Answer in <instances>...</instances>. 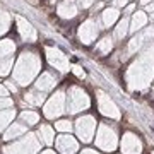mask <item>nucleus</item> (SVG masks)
I'll use <instances>...</instances> for the list:
<instances>
[{"mask_svg": "<svg viewBox=\"0 0 154 154\" xmlns=\"http://www.w3.org/2000/svg\"><path fill=\"white\" fill-rule=\"evenodd\" d=\"M39 67H41V62H39L38 55L36 53H31V51H24L17 62V67L14 70V77H16L19 84H29L33 81V77L38 74Z\"/></svg>", "mask_w": 154, "mask_h": 154, "instance_id": "1", "label": "nucleus"}, {"mask_svg": "<svg viewBox=\"0 0 154 154\" xmlns=\"http://www.w3.org/2000/svg\"><path fill=\"white\" fill-rule=\"evenodd\" d=\"M46 57H48V62L55 67V69H58V70H62V72L69 70V60H67V57L62 53L60 50L46 48Z\"/></svg>", "mask_w": 154, "mask_h": 154, "instance_id": "2", "label": "nucleus"}, {"mask_svg": "<svg viewBox=\"0 0 154 154\" xmlns=\"http://www.w3.org/2000/svg\"><path fill=\"white\" fill-rule=\"evenodd\" d=\"M17 31H19V34L22 36L24 41L33 43L34 39H36V31H34V28L26 19H22V17H17Z\"/></svg>", "mask_w": 154, "mask_h": 154, "instance_id": "3", "label": "nucleus"}, {"mask_svg": "<svg viewBox=\"0 0 154 154\" xmlns=\"http://www.w3.org/2000/svg\"><path fill=\"white\" fill-rule=\"evenodd\" d=\"M96 34H98V29H96V24H94L93 21L84 22L82 26H81V29H79V38H81V41H82L84 45L91 43V41L96 38Z\"/></svg>", "mask_w": 154, "mask_h": 154, "instance_id": "4", "label": "nucleus"}, {"mask_svg": "<svg viewBox=\"0 0 154 154\" xmlns=\"http://www.w3.org/2000/svg\"><path fill=\"white\" fill-rule=\"evenodd\" d=\"M62 105H63V94L62 93H57L53 98L50 99V103L46 105V108H45V113H46V116H50V118H53V116H58L62 113Z\"/></svg>", "mask_w": 154, "mask_h": 154, "instance_id": "5", "label": "nucleus"}, {"mask_svg": "<svg viewBox=\"0 0 154 154\" xmlns=\"http://www.w3.org/2000/svg\"><path fill=\"white\" fill-rule=\"evenodd\" d=\"M58 16L63 19H72L77 16V7L74 4V0H65L63 4H60L58 7Z\"/></svg>", "mask_w": 154, "mask_h": 154, "instance_id": "6", "label": "nucleus"}, {"mask_svg": "<svg viewBox=\"0 0 154 154\" xmlns=\"http://www.w3.org/2000/svg\"><path fill=\"white\" fill-rule=\"evenodd\" d=\"M55 84H57V77L53 75L51 72H45V74H41V77L38 79L36 88L41 89V91H48V89H51Z\"/></svg>", "mask_w": 154, "mask_h": 154, "instance_id": "7", "label": "nucleus"}, {"mask_svg": "<svg viewBox=\"0 0 154 154\" xmlns=\"http://www.w3.org/2000/svg\"><path fill=\"white\" fill-rule=\"evenodd\" d=\"M57 146H58V151H62V152H74V151H77L75 140L72 137H65V135L57 140Z\"/></svg>", "mask_w": 154, "mask_h": 154, "instance_id": "8", "label": "nucleus"}, {"mask_svg": "<svg viewBox=\"0 0 154 154\" xmlns=\"http://www.w3.org/2000/svg\"><path fill=\"white\" fill-rule=\"evenodd\" d=\"M14 50H16V45H14L12 39H2L0 41V58L14 53Z\"/></svg>", "mask_w": 154, "mask_h": 154, "instance_id": "9", "label": "nucleus"}, {"mask_svg": "<svg viewBox=\"0 0 154 154\" xmlns=\"http://www.w3.org/2000/svg\"><path fill=\"white\" fill-rule=\"evenodd\" d=\"M101 17H103V24L106 28H110L111 24L116 21V17H118V11L116 9H106V11H103Z\"/></svg>", "mask_w": 154, "mask_h": 154, "instance_id": "10", "label": "nucleus"}, {"mask_svg": "<svg viewBox=\"0 0 154 154\" xmlns=\"http://www.w3.org/2000/svg\"><path fill=\"white\" fill-rule=\"evenodd\" d=\"M24 99L28 103H31V105H41L45 101V96H43V93H34V91H31V93H26Z\"/></svg>", "mask_w": 154, "mask_h": 154, "instance_id": "11", "label": "nucleus"}, {"mask_svg": "<svg viewBox=\"0 0 154 154\" xmlns=\"http://www.w3.org/2000/svg\"><path fill=\"white\" fill-rule=\"evenodd\" d=\"M146 21H147V17L144 16V12H137V14L134 16V19H132V31L140 29L144 24H146Z\"/></svg>", "mask_w": 154, "mask_h": 154, "instance_id": "12", "label": "nucleus"}, {"mask_svg": "<svg viewBox=\"0 0 154 154\" xmlns=\"http://www.w3.org/2000/svg\"><path fill=\"white\" fill-rule=\"evenodd\" d=\"M127 28H128V22H127V19H123V21L118 22V26H116V31H115L116 38H118V39H123V38H125Z\"/></svg>", "mask_w": 154, "mask_h": 154, "instance_id": "13", "label": "nucleus"}, {"mask_svg": "<svg viewBox=\"0 0 154 154\" xmlns=\"http://www.w3.org/2000/svg\"><path fill=\"white\" fill-rule=\"evenodd\" d=\"M9 22H11V19H9V14L4 11H0V34H4L9 29Z\"/></svg>", "mask_w": 154, "mask_h": 154, "instance_id": "14", "label": "nucleus"}, {"mask_svg": "<svg viewBox=\"0 0 154 154\" xmlns=\"http://www.w3.org/2000/svg\"><path fill=\"white\" fill-rule=\"evenodd\" d=\"M21 118L24 122H28V125H34L38 122V113H34V111H24L21 115Z\"/></svg>", "mask_w": 154, "mask_h": 154, "instance_id": "15", "label": "nucleus"}, {"mask_svg": "<svg viewBox=\"0 0 154 154\" xmlns=\"http://www.w3.org/2000/svg\"><path fill=\"white\" fill-rule=\"evenodd\" d=\"M39 135L43 137V142L45 144H50L51 140H53V132H51V128H50V127H41Z\"/></svg>", "mask_w": 154, "mask_h": 154, "instance_id": "16", "label": "nucleus"}, {"mask_svg": "<svg viewBox=\"0 0 154 154\" xmlns=\"http://www.w3.org/2000/svg\"><path fill=\"white\" fill-rule=\"evenodd\" d=\"M14 65V60L12 58H7V60L0 62V75H7L11 72V67Z\"/></svg>", "mask_w": 154, "mask_h": 154, "instance_id": "17", "label": "nucleus"}, {"mask_svg": "<svg viewBox=\"0 0 154 154\" xmlns=\"http://www.w3.org/2000/svg\"><path fill=\"white\" fill-rule=\"evenodd\" d=\"M24 130H26V128L22 125H14V127H11V130L5 134V139H14V137H17L19 134H22Z\"/></svg>", "mask_w": 154, "mask_h": 154, "instance_id": "18", "label": "nucleus"}, {"mask_svg": "<svg viewBox=\"0 0 154 154\" xmlns=\"http://www.w3.org/2000/svg\"><path fill=\"white\" fill-rule=\"evenodd\" d=\"M98 50L101 51V53H108V51L111 50V39L110 38L101 39V43L98 45Z\"/></svg>", "mask_w": 154, "mask_h": 154, "instance_id": "19", "label": "nucleus"}, {"mask_svg": "<svg viewBox=\"0 0 154 154\" xmlns=\"http://www.w3.org/2000/svg\"><path fill=\"white\" fill-rule=\"evenodd\" d=\"M12 118V111H9V113H0V130L5 127V122H9Z\"/></svg>", "mask_w": 154, "mask_h": 154, "instance_id": "20", "label": "nucleus"}, {"mask_svg": "<svg viewBox=\"0 0 154 154\" xmlns=\"http://www.w3.org/2000/svg\"><path fill=\"white\" fill-rule=\"evenodd\" d=\"M57 128L58 130H70V122H65V120H62L57 123Z\"/></svg>", "mask_w": 154, "mask_h": 154, "instance_id": "21", "label": "nucleus"}, {"mask_svg": "<svg viewBox=\"0 0 154 154\" xmlns=\"http://www.w3.org/2000/svg\"><path fill=\"white\" fill-rule=\"evenodd\" d=\"M12 101L7 98H0V108H7V106H11Z\"/></svg>", "mask_w": 154, "mask_h": 154, "instance_id": "22", "label": "nucleus"}, {"mask_svg": "<svg viewBox=\"0 0 154 154\" xmlns=\"http://www.w3.org/2000/svg\"><path fill=\"white\" fill-rule=\"evenodd\" d=\"M91 5H93V0H81V7L82 9H88Z\"/></svg>", "mask_w": 154, "mask_h": 154, "instance_id": "23", "label": "nucleus"}, {"mask_svg": "<svg viewBox=\"0 0 154 154\" xmlns=\"http://www.w3.org/2000/svg\"><path fill=\"white\" fill-rule=\"evenodd\" d=\"M74 72H75L79 77H84V70H81V67H74Z\"/></svg>", "mask_w": 154, "mask_h": 154, "instance_id": "24", "label": "nucleus"}, {"mask_svg": "<svg viewBox=\"0 0 154 154\" xmlns=\"http://www.w3.org/2000/svg\"><path fill=\"white\" fill-rule=\"evenodd\" d=\"M7 96V89L4 86H0V98H5Z\"/></svg>", "mask_w": 154, "mask_h": 154, "instance_id": "25", "label": "nucleus"}, {"mask_svg": "<svg viewBox=\"0 0 154 154\" xmlns=\"http://www.w3.org/2000/svg\"><path fill=\"white\" fill-rule=\"evenodd\" d=\"M125 4H127V0H115L116 7H122V5H125Z\"/></svg>", "mask_w": 154, "mask_h": 154, "instance_id": "26", "label": "nucleus"}, {"mask_svg": "<svg viewBox=\"0 0 154 154\" xmlns=\"http://www.w3.org/2000/svg\"><path fill=\"white\" fill-rule=\"evenodd\" d=\"M5 84H7V88L11 89V91H16V86H14L12 82H5Z\"/></svg>", "mask_w": 154, "mask_h": 154, "instance_id": "27", "label": "nucleus"}, {"mask_svg": "<svg viewBox=\"0 0 154 154\" xmlns=\"http://www.w3.org/2000/svg\"><path fill=\"white\" fill-rule=\"evenodd\" d=\"M149 2H151V0H140V4H142V5H147Z\"/></svg>", "mask_w": 154, "mask_h": 154, "instance_id": "28", "label": "nucleus"}, {"mask_svg": "<svg viewBox=\"0 0 154 154\" xmlns=\"http://www.w3.org/2000/svg\"><path fill=\"white\" fill-rule=\"evenodd\" d=\"M46 154H51V152H46Z\"/></svg>", "mask_w": 154, "mask_h": 154, "instance_id": "29", "label": "nucleus"}]
</instances>
